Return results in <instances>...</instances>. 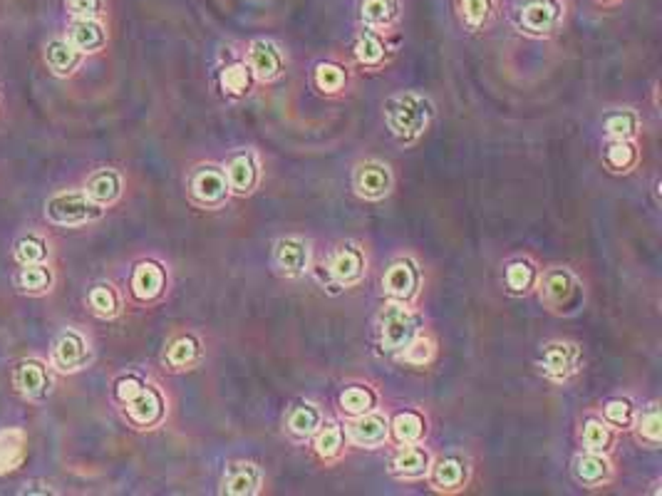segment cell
<instances>
[{
    "instance_id": "cell-1",
    "label": "cell",
    "mask_w": 662,
    "mask_h": 496,
    "mask_svg": "<svg viewBox=\"0 0 662 496\" xmlns=\"http://www.w3.org/2000/svg\"><path fill=\"white\" fill-rule=\"evenodd\" d=\"M434 117V104L420 92H400L385 102V122L400 141H414Z\"/></svg>"
},
{
    "instance_id": "cell-17",
    "label": "cell",
    "mask_w": 662,
    "mask_h": 496,
    "mask_svg": "<svg viewBox=\"0 0 662 496\" xmlns=\"http://www.w3.org/2000/svg\"><path fill=\"white\" fill-rule=\"evenodd\" d=\"M308 258H310V251H308V244L303 241V238H280L278 244H276V251H273V263H276V268H278L283 276H290V278H296L300 273H306L308 268Z\"/></svg>"
},
{
    "instance_id": "cell-34",
    "label": "cell",
    "mask_w": 662,
    "mask_h": 496,
    "mask_svg": "<svg viewBox=\"0 0 662 496\" xmlns=\"http://www.w3.org/2000/svg\"><path fill=\"white\" fill-rule=\"evenodd\" d=\"M603 161L613 171H630L638 164V150L630 140H613L603 151Z\"/></svg>"
},
{
    "instance_id": "cell-24",
    "label": "cell",
    "mask_w": 662,
    "mask_h": 496,
    "mask_svg": "<svg viewBox=\"0 0 662 496\" xmlns=\"http://www.w3.org/2000/svg\"><path fill=\"white\" fill-rule=\"evenodd\" d=\"M429 467H432L429 452L422 450V447H414V444H404V447L392 457V472L402 479L424 477V474H429Z\"/></svg>"
},
{
    "instance_id": "cell-28",
    "label": "cell",
    "mask_w": 662,
    "mask_h": 496,
    "mask_svg": "<svg viewBox=\"0 0 662 496\" xmlns=\"http://www.w3.org/2000/svg\"><path fill=\"white\" fill-rule=\"evenodd\" d=\"M83 60V53L70 40H50L45 47V63L55 75H73Z\"/></svg>"
},
{
    "instance_id": "cell-18",
    "label": "cell",
    "mask_w": 662,
    "mask_h": 496,
    "mask_svg": "<svg viewBox=\"0 0 662 496\" xmlns=\"http://www.w3.org/2000/svg\"><path fill=\"white\" fill-rule=\"evenodd\" d=\"M127 404V417L140 427H151L164 417V397L154 387H141Z\"/></svg>"
},
{
    "instance_id": "cell-10",
    "label": "cell",
    "mask_w": 662,
    "mask_h": 496,
    "mask_svg": "<svg viewBox=\"0 0 662 496\" xmlns=\"http://www.w3.org/2000/svg\"><path fill=\"white\" fill-rule=\"evenodd\" d=\"M87 360H90L87 337L73 328L63 330L53 347V365L63 373H73V370H80Z\"/></svg>"
},
{
    "instance_id": "cell-12",
    "label": "cell",
    "mask_w": 662,
    "mask_h": 496,
    "mask_svg": "<svg viewBox=\"0 0 662 496\" xmlns=\"http://www.w3.org/2000/svg\"><path fill=\"white\" fill-rule=\"evenodd\" d=\"M385 293L394 300H410L420 288V271L410 258L390 263V268L383 276Z\"/></svg>"
},
{
    "instance_id": "cell-40",
    "label": "cell",
    "mask_w": 662,
    "mask_h": 496,
    "mask_svg": "<svg viewBox=\"0 0 662 496\" xmlns=\"http://www.w3.org/2000/svg\"><path fill=\"white\" fill-rule=\"evenodd\" d=\"M47 258V244L45 238L35 234L23 236L15 246V261L20 266H33V263H45Z\"/></svg>"
},
{
    "instance_id": "cell-23",
    "label": "cell",
    "mask_w": 662,
    "mask_h": 496,
    "mask_svg": "<svg viewBox=\"0 0 662 496\" xmlns=\"http://www.w3.org/2000/svg\"><path fill=\"white\" fill-rule=\"evenodd\" d=\"M84 194L100 207L114 204L122 194V177L114 169H100V171H94L92 177L87 179Z\"/></svg>"
},
{
    "instance_id": "cell-38",
    "label": "cell",
    "mask_w": 662,
    "mask_h": 496,
    "mask_svg": "<svg viewBox=\"0 0 662 496\" xmlns=\"http://www.w3.org/2000/svg\"><path fill=\"white\" fill-rule=\"evenodd\" d=\"M506 286L511 293H529L536 286V268L529 261H513L506 266Z\"/></svg>"
},
{
    "instance_id": "cell-43",
    "label": "cell",
    "mask_w": 662,
    "mask_h": 496,
    "mask_svg": "<svg viewBox=\"0 0 662 496\" xmlns=\"http://www.w3.org/2000/svg\"><path fill=\"white\" fill-rule=\"evenodd\" d=\"M610 442H613V434L608 430L606 422H586V427H583V444H586L588 452H608L610 450Z\"/></svg>"
},
{
    "instance_id": "cell-49",
    "label": "cell",
    "mask_w": 662,
    "mask_h": 496,
    "mask_svg": "<svg viewBox=\"0 0 662 496\" xmlns=\"http://www.w3.org/2000/svg\"><path fill=\"white\" fill-rule=\"evenodd\" d=\"M600 3H618V0H600Z\"/></svg>"
},
{
    "instance_id": "cell-48",
    "label": "cell",
    "mask_w": 662,
    "mask_h": 496,
    "mask_svg": "<svg viewBox=\"0 0 662 496\" xmlns=\"http://www.w3.org/2000/svg\"><path fill=\"white\" fill-rule=\"evenodd\" d=\"M144 383H141L140 377H134V374H127V377H120L117 384H114V393H117V400L120 403H130L134 394L140 393Z\"/></svg>"
},
{
    "instance_id": "cell-6",
    "label": "cell",
    "mask_w": 662,
    "mask_h": 496,
    "mask_svg": "<svg viewBox=\"0 0 662 496\" xmlns=\"http://www.w3.org/2000/svg\"><path fill=\"white\" fill-rule=\"evenodd\" d=\"M189 191H191V199H194L199 207L206 209H216L224 204L231 189H229V181H226L224 169L214 167V164H206V167H199L189 179Z\"/></svg>"
},
{
    "instance_id": "cell-25",
    "label": "cell",
    "mask_w": 662,
    "mask_h": 496,
    "mask_svg": "<svg viewBox=\"0 0 662 496\" xmlns=\"http://www.w3.org/2000/svg\"><path fill=\"white\" fill-rule=\"evenodd\" d=\"M28 452V437L20 427L0 432V474H8L23 464Z\"/></svg>"
},
{
    "instance_id": "cell-2",
    "label": "cell",
    "mask_w": 662,
    "mask_h": 496,
    "mask_svg": "<svg viewBox=\"0 0 662 496\" xmlns=\"http://www.w3.org/2000/svg\"><path fill=\"white\" fill-rule=\"evenodd\" d=\"M569 15L566 0H513V25L531 38L556 35Z\"/></svg>"
},
{
    "instance_id": "cell-5",
    "label": "cell",
    "mask_w": 662,
    "mask_h": 496,
    "mask_svg": "<svg viewBox=\"0 0 662 496\" xmlns=\"http://www.w3.org/2000/svg\"><path fill=\"white\" fill-rule=\"evenodd\" d=\"M541 300L553 313H569L580 303V286L569 268H549L541 278Z\"/></svg>"
},
{
    "instance_id": "cell-16",
    "label": "cell",
    "mask_w": 662,
    "mask_h": 496,
    "mask_svg": "<svg viewBox=\"0 0 662 496\" xmlns=\"http://www.w3.org/2000/svg\"><path fill=\"white\" fill-rule=\"evenodd\" d=\"M365 266H367V261H365L363 248L355 244H343L330 258V273L343 286H353V283L360 281L365 276Z\"/></svg>"
},
{
    "instance_id": "cell-4",
    "label": "cell",
    "mask_w": 662,
    "mask_h": 496,
    "mask_svg": "<svg viewBox=\"0 0 662 496\" xmlns=\"http://www.w3.org/2000/svg\"><path fill=\"white\" fill-rule=\"evenodd\" d=\"M47 219L60 226H83L102 216V207L94 204L84 191H63L47 201Z\"/></svg>"
},
{
    "instance_id": "cell-13",
    "label": "cell",
    "mask_w": 662,
    "mask_h": 496,
    "mask_svg": "<svg viewBox=\"0 0 662 496\" xmlns=\"http://www.w3.org/2000/svg\"><path fill=\"white\" fill-rule=\"evenodd\" d=\"M221 491L229 496H253L263 487V472L253 462H234L226 467Z\"/></svg>"
},
{
    "instance_id": "cell-3",
    "label": "cell",
    "mask_w": 662,
    "mask_h": 496,
    "mask_svg": "<svg viewBox=\"0 0 662 496\" xmlns=\"http://www.w3.org/2000/svg\"><path fill=\"white\" fill-rule=\"evenodd\" d=\"M420 333V318L412 313L404 300L387 303L380 313V340L392 353H400L402 347L410 345Z\"/></svg>"
},
{
    "instance_id": "cell-20",
    "label": "cell",
    "mask_w": 662,
    "mask_h": 496,
    "mask_svg": "<svg viewBox=\"0 0 662 496\" xmlns=\"http://www.w3.org/2000/svg\"><path fill=\"white\" fill-rule=\"evenodd\" d=\"M400 0H357V15L365 28H392L400 18Z\"/></svg>"
},
{
    "instance_id": "cell-39",
    "label": "cell",
    "mask_w": 662,
    "mask_h": 496,
    "mask_svg": "<svg viewBox=\"0 0 662 496\" xmlns=\"http://www.w3.org/2000/svg\"><path fill=\"white\" fill-rule=\"evenodd\" d=\"M20 288L28 290V293H45L53 286V271L47 268L45 263H33V266H23L20 271Z\"/></svg>"
},
{
    "instance_id": "cell-45",
    "label": "cell",
    "mask_w": 662,
    "mask_h": 496,
    "mask_svg": "<svg viewBox=\"0 0 662 496\" xmlns=\"http://www.w3.org/2000/svg\"><path fill=\"white\" fill-rule=\"evenodd\" d=\"M432 355H434V343L429 337H414L410 345L400 350V357L410 365H427Z\"/></svg>"
},
{
    "instance_id": "cell-29",
    "label": "cell",
    "mask_w": 662,
    "mask_h": 496,
    "mask_svg": "<svg viewBox=\"0 0 662 496\" xmlns=\"http://www.w3.org/2000/svg\"><path fill=\"white\" fill-rule=\"evenodd\" d=\"M385 53H387V47H385L383 30L365 28L355 40V60L360 65L377 67L385 60Z\"/></svg>"
},
{
    "instance_id": "cell-8",
    "label": "cell",
    "mask_w": 662,
    "mask_h": 496,
    "mask_svg": "<svg viewBox=\"0 0 662 496\" xmlns=\"http://www.w3.org/2000/svg\"><path fill=\"white\" fill-rule=\"evenodd\" d=\"M392 171L387 164L377 160H367L357 164L353 174V187L357 197L367 199V201H380L392 191Z\"/></svg>"
},
{
    "instance_id": "cell-19",
    "label": "cell",
    "mask_w": 662,
    "mask_h": 496,
    "mask_svg": "<svg viewBox=\"0 0 662 496\" xmlns=\"http://www.w3.org/2000/svg\"><path fill=\"white\" fill-rule=\"evenodd\" d=\"M429 469H432V484L442 491H457L467 484L469 467L467 459L462 454H447V457L437 459L434 467Z\"/></svg>"
},
{
    "instance_id": "cell-46",
    "label": "cell",
    "mask_w": 662,
    "mask_h": 496,
    "mask_svg": "<svg viewBox=\"0 0 662 496\" xmlns=\"http://www.w3.org/2000/svg\"><path fill=\"white\" fill-rule=\"evenodd\" d=\"M603 417H606V424H613V427H630L635 420L633 404L628 400H610L603 407Z\"/></svg>"
},
{
    "instance_id": "cell-27",
    "label": "cell",
    "mask_w": 662,
    "mask_h": 496,
    "mask_svg": "<svg viewBox=\"0 0 662 496\" xmlns=\"http://www.w3.org/2000/svg\"><path fill=\"white\" fill-rule=\"evenodd\" d=\"M462 25L472 33L484 30L496 18V0H454Z\"/></svg>"
},
{
    "instance_id": "cell-30",
    "label": "cell",
    "mask_w": 662,
    "mask_h": 496,
    "mask_svg": "<svg viewBox=\"0 0 662 496\" xmlns=\"http://www.w3.org/2000/svg\"><path fill=\"white\" fill-rule=\"evenodd\" d=\"M201 355V345L194 336H179L169 343L167 353H164V363L171 370H187L199 360Z\"/></svg>"
},
{
    "instance_id": "cell-7",
    "label": "cell",
    "mask_w": 662,
    "mask_h": 496,
    "mask_svg": "<svg viewBox=\"0 0 662 496\" xmlns=\"http://www.w3.org/2000/svg\"><path fill=\"white\" fill-rule=\"evenodd\" d=\"M541 370L543 374L553 380V383H563L570 374L579 373L580 365V347L576 343H563V340H553L546 343L541 350Z\"/></svg>"
},
{
    "instance_id": "cell-44",
    "label": "cell",
    "mask_w": 662,
    "mask_h": 496,
    "mask_svg": "<svg viewBox=\"0 0 662 496\" xmlns=\"http://www.w3.org/2000/svg\"><path fill=\"white\" fill-rule=\"evenodd\" d=\"M248 84H251V70L243 63H234V65H229L221 73V87L226 92L243 94L248 90Z\"/></svg>"
},
{
    "instance_id": "cell-22",
    "label": "cell",
    "mask_w": 662,
    "mask_h": 496,
    "mask_svg": "<svg viewBox=\"0 0 662 496\" xmlns=\"http://www.w3.org/2000/svg\"><path fill=\"white\" fill-rule=\"evenodd\" d=\"M164 281H167L164 268L154 261H144L131 273V293L140 300H154L161 296Z\"/></svg>"
},
{
    "instance_id": "cell-31",
    "label": "cell",
    "mask_w": 662,
    "mask_h": 496,
    "mask_svg": "<svg viewBox=\"0 0 662 496\" xmlns=\"http://www.w3.org/2000/svg\"><path fill=\"white\" fill-rule=\"evenodd\" d=\"M286 424H288L290 434H296V437H313L317 432V427L323 424V414H320V410H317L316 404L310 403L296 404V407L288 413Z\"/></svg>"
},
{
    "instance_id": "cell-41",
    "label": "cell",
    "mask_w": 662,
    "mask_h": 496,
    "mask_svg": "<svg viewBox=\"0 0 662 496\" xmlns=\"http://www.w3.org/2000/svg\"><path fill=\"white\" fill-rule=\"evenodd\" d=\"M340 404H343V410L350 414H363V413H370L375 407V393L370 387H347L346 393L340 394Z\"/></svg>"
},
{
    "instance_id": "cell-9",
    "label": "cell",
    "mask_w": 662,
    "mask_h": 496,
    "mask_svg": "<svg viewBox=\"0 0 662 496\" xmlns=\"http://www.w3.org/2000/svg\"><path fill=\"white\" fill-rule=\"evenodd\" d=\"M248 70L256 80L261 83H271L276 77L283 73V65H286V57H283V50H280L273 40H253L248 45Z\"/></svg>"
},
{
    "instance_id": "cell-36",
    "label": "cell",
    "mask_w": 662,
    "mask_h": 496,
    "mask_svg": "<svg viewBox=\"0 0 662 496\" xmlns=\"http://www.w3.org/2000/svg\"><path fill=\"white\" fill-rule=\"evenodd\" d=\"M346 80H347L346 70L340 65H336V63H320V65L316 67V75H313L316 87L326 94L340 92V90L346 87Z\"/></svg>"
},
{
    "instance_id": "cell-42",
    "label": "cell",
    "mask_w": 662,
    "mask_h": 496,
    "mask_svg": "<svg viewBox=\"0 0 662 496\" xmlns=\"http://www.w3.org/2000/svg\"><path fill=\"white\" fill-rule=\"evenodd\" d=\"M638 437L643 442H647L650 447H657L662 440V420H660V410L657 404H650L640 420H638Z\"/></svg>"
},
{
    "instance_id": "cell-15",
    "label": "cell",
    "mask_w": 662,
    "mask_h": 496,
    "mask_svg": "<svg viewBox=\"0 0 662 496\" xmlns=\"http://www.w3.org/2000/svg\"><path fill=\"white\" fill-rule=\"evenodd\" d=\"M387 434H390V424L383 414H355V420L347 424V437L357 447H380L387 440Z\"/></svg>"
},
{
    "instance_id": "cell-14",
    "label": "cell",
    "mask_w": 662,
    "mask_h": 496,
    "mask_svg": "<svg viewBox=\"0 0 662 496\" xmlns=\"http://www.w3.org/2000/svg\"><path fill=\"white\" fill-rule=\"evenodd\" d=\"M573 477L580 487H603L613 477V464L603 452H586L573 459Z\"/></svg>"
},
{
    "instance_id": "cell-37",
    "label": "cell",
    "mask_w": 662,
    "mask_h": 496,
    "mask_svg": "<svg viewBox=\"0 0 662 496\" xmlns=\"http://www.w3.org/2000/svg\"><path fill=\"white\" fill-rule=\"evenodd\" d=\"M343 450V430L327 422V424H320L316 432V452L323 459H336Z\"/></svg>"
},
{
    "instance_id": "cell-21",
    "label": "cell",
    "mask_w": 662,
    "mask_h": 496,
    "mask_svg": "<svg viewBox=\"0 0 662 496\" xmlns=\"http://www.w3.org/2000/svg\"><path fill=\"white\" fill-rule=\"evenodd\" d=\"M67 40L80 53H97L107 43V30L97 18H75L70 30H67Z\"/></svg>"
},
{
    "instance_id": "cell-26",
    "label": "cell",
    "mask_w": 662,
    "mask_h": 496,
    "mask_svg": "<svg viewBox=\"0 0 662 496\" xmlns=\"http://www.w3.org/2000/svg\"><path fill=\"white\" fill-rule=\"evenodd\" d=\"M15 387L25 397H45L47 390H50V374H47L45 365L43 363H35V360H25L20 363L18 370H15Z\"/></svg>"
},
{
    "instance_id": "cell-47",
    "label": "cell",
    "mask_w": 662,
    "mask_h": 496,
    "mask_svg": "<svg viewBox=\"0 0 662 496\" xmlns=\"http://www.w3.org/2000/svg\"><path fill=\"white\" fill-rule=\"evenodd\" d=\"M73 18H97L104 8V0H65Z\"/></svg>"
},
{
    "instance_id": "cell-11",
    "label": "cell",
    "mask_w": 662,
    "mask_h": 496,
    "mask_svg": "<svg viewBox=\"0 0 662 496\" xmlns=\"http://www.w3.org/2000/svg\"><path fill=\"white\" fill-rule=\"evenodd\" d=\"M226 181L229 189L234 194H251L253 189L258 187V177H261V169H258V160L256 154L248 150H241L231 154V160L226 164Z\"/></svg>"
},
{
    "instance_id": "cell-35",
    "label": "cell",
    "mask_w": 662,
    "mask_h": 496,
    "mask_svg": "<svg viewBox=\"0 0 662 496\" xmlns=\"http://www.w3.org/2000/svg\"><path fill=\"white\" fill-rule=\"evenodd\" d=\"M87 303H90V308L97 313V316H102V318H114L117 313H120V296H117V290L112 286H94L90 290V296H87Z\"/></svg>"
},
{
    "instance_id": "cell-32",
    "label": "cell",
    "mask_w": 662,
    "mask_h": 496,
    "mask_svg": "<svg viewBox=\"0 0 662 496\" xmlns=\"http://www.w3.org/2000/svg\"><path fill=\"white\" fill-rule=\"evenodd\" d=\"M424 430H427L424 417L414 410L400 413L392 420V434L400 444H417L424 437Z\"/></svg>"
},
{
    "instance_id": "cell-33",
    "label": "cell",
    "mask_w": 662,
    "mask_h": 496,
    "mask_svg": "<svg viewBox=\"0 0 662 496\" xmlns=\"http://www.w3.org/2000/svg\"><path fill=\"white\" fill-rule=\"evenodd\" d=\"M638 114L633 110H613L603 117V131L610 140H633L638 134Z\"/></svg>"
}]
</instances>
